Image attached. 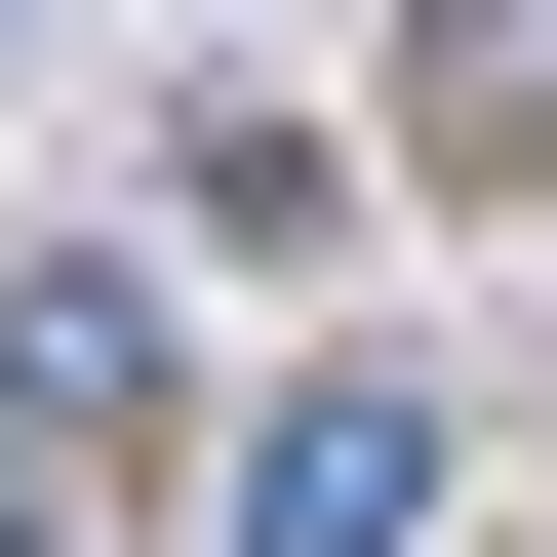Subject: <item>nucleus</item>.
Here are the masks:
<instances>
[{"mask_svg": "<svg viewBox=\"0 0 557 557\" xmlns=\"http://www.w3.org/2000/svg\"><path fill=\"white\" fill-rule=\"evenodd\" d=\"M120 438H160V319H120V278H0V557L81 518Z\"/></svg>", "mask_w": 557, "mask_h": 557, "instance_id": "f257e3e1", "label": "nucleus"}, {"mask_svg": "<svg viewBox=\"0 0 557 557\" xmlns=\"http://www.w3.org/2000/svg\"><path fill=\"white\" fill-rule=\"evenodd\" d=\"M239 557H438V398H278L239 438Z\"/></svg>", "mask_w": 557, "mask_h": 557, "instance_id": "f03ea898", "label": "nucleus"}]
</instances>
